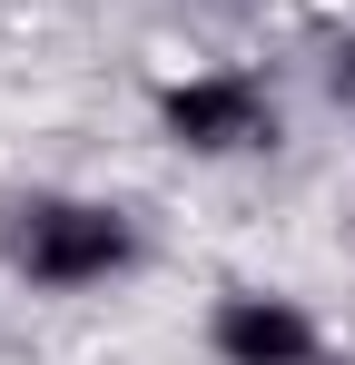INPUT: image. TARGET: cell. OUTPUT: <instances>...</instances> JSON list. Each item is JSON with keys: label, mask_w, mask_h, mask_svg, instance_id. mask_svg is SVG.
<instances>
[{"label": "cell", "mask_w": 355, "mask_h": 365, "mask_svg": "<svg viewBox=\"0 0 355 365\" xmlns=\"http://www.w3.org/2000/svg\"><path fill=\"white\" fill-rule=\"evenodd\" d=\"M0 257L40 297H89V287H109V277L138 267V227H128V207H109V197L40 187V197H20L0 217Z\"/></svg>", "instance_id": "6da1fadb"}, {"label": "cell", "mask_w": 355, "mask_h": 365, "mask_svg": "<svg viewBox=\"0 0 355 365\" xmlns=\"http://www.w3.org/2000/svg\"><path fill=\"white\" fill-rule=\"evenodd\" d=\"M158 138L187 158H257L277 148V89L257 69H187L158 89Z\"/></svg>", "instance_id": "7a4b0ae2"}, {"label": "cell", "mask_w": 355, "mask_h": 365, "mask_svg": "<svg viewBox=\"0 0 355 365\" xmlns=\"http://www.w3.org/2000/svg\"><path fill=\"white\" fill-rule=\"evenodd\" d=\"M207 356L217 365H326V326L277 287H227L207 306Z\"/></svg>", "instance_id": "3957f363"}, {"label": "cell", "mask_w": 355, "mask_h": 365, "mask_svg": "<svg viewBox=\"0 0 355 365\" xmlns=\"http://www.w3.org/2000/svg\"><path fill=\"white\" fill-rule=\"evenodd\" d=\"M336 99H346V109H355V40H346V50H336Z\"/></svg>", "instance_id": "277c9868"}]
</instances>
